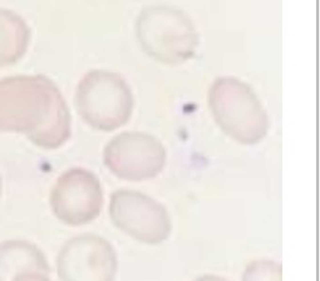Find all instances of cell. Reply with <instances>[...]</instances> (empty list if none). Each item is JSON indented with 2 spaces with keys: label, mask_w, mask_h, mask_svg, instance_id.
<instances>
[{
  "label": "cell",
  "mask_w": 320,
  "mask_h": 281,
  "mask_svg": "<svg viewBox=\"0 0 320 281\" xmlns=\"http://www.w3.org/2000/svg\"><path fill=\"white\" fill-rule=\"evenodd\" d=\"M0 132L24 135L43 150L62 147L71 138L72 118L55 82L44 74L1 78Z\"/></svg>",
  "instance_id": "obj_1"
},
{
  "label": "cell",
  "mask_w": 320,
  "mask_h": 281,
  "mask_svg": "<svg viewBox=\"0 0 320 281\" xmlns=\"http://www.w3.org/2000/svg\"><path fill=\"white\" fill-rule=\"evenodd\" d=\"M136 35L149 56L166 65L183 64L195 56L200 37L191 18L175 7L144 8L136 22Z\"/></svg>",
  "instance_id": "obj_2"
},
{
  "label": "cell",
  "mask_w": 320,
  "mask_h": 281,
  "mask_svg": "<svg viewBox=\"0 0 320 281\" xmlns=\"http://www.w3.org/2000/svg\"><path fill=\"white\" fill-rule=\"evenodd\" d=\"M207 100L217 124L237 143L254 145L267 135V113L252 88L242 80L217 78L209 87Z\"/></svg>",
  "instance_id": "obj_3"
},
{
  "label": "cell",
  "mask_w": 320,
  "mask_h": 281,
  "mask_svg": "<svg viewBox=\"0 0 320 281\" xmlns=\"http://www.w3.org/2000/svg\"><path fill=\"white\" fill-rule=\"evenodd\" d=\"M75 105L87 125L101 132H112L129 121L135 105L134 94L118 72L91 70L78 81Z\"/></svg>",
  "instance_id": "obj_4"
},
{
  "label": "cell",
  "mask_w": 320,
  "mask_h": 281,
  "mask_svg": "<svg viewBox=\"0 0 320 281\" xmlns=\"http://www.w3.org/2000/svg\"><path fill=\"white\" fill-rule=\"evenodd\" d=\"M103 161L117 178L140 182L156 178L162 172L167 162V151L162 142L150 134L123 132L104 146Z\"/></svg>",
  "instance_id": "obj_5"
},
{
  "label": "cell",
  "mask_w": 320,
  "mask_h": 281,
  "mask_svg": "<svg viewBox=\"0 0 320 281\" xmlns=\"http://www.w3.org/2000/svg\"><path fill=\"white\" fill-rule=\"evenodd\" d=\"M103 202V188L98 176L80 166L59 175L50 194L53 213L72 226L83 225L97 217Z\"/></svg>",
  "instance_id": "obj_6"
},
{
  "label": "cell",
  "mask_w": 320,
  "mask_h": 281,
  "mask_svg": "<svg viewBox=\"0 0 320 281\" xmlns=\"http://www.w3.org/2000/svg\"><path fill=\"white\" fill-rule=\"evenodd\" d=\"M109 211L119 228L138 238L151 241L163 239L169 231V218L163 207L139 192H114Z\"/></svg>",
  "instance_id": "obj_7"
},
{
  "label": "cell",
  "mask_w": 320,
  "mask_h": 281,
  "mask_svg": "<svg viewBox=\"0 0 320 281\" xmlns=\"http://www.w3.org/2000/svg\"><path fill=\"white\" fill-rule=\"evenodd\" d=\"M30 40L31 29L26 19L12 9L0 8V69L20 61Z\"/></svg>",
  "instance_id": "obj_8"
},
{
  "label": "cell",
  "mask_w": 320,
  "mask_h": 281,
  "mask_svg": "<svg viewBox=\"0 0 320 281\" xmlns=\"http://www.w3.org/2000/svg\"><path fill=\"white\" fill-rule=\"evenodd\" d=\"M1 193H2V179H1V176H0V197H1Z\"/></svg>",
  "instance_id": "obj_9"
}]
</instances>
